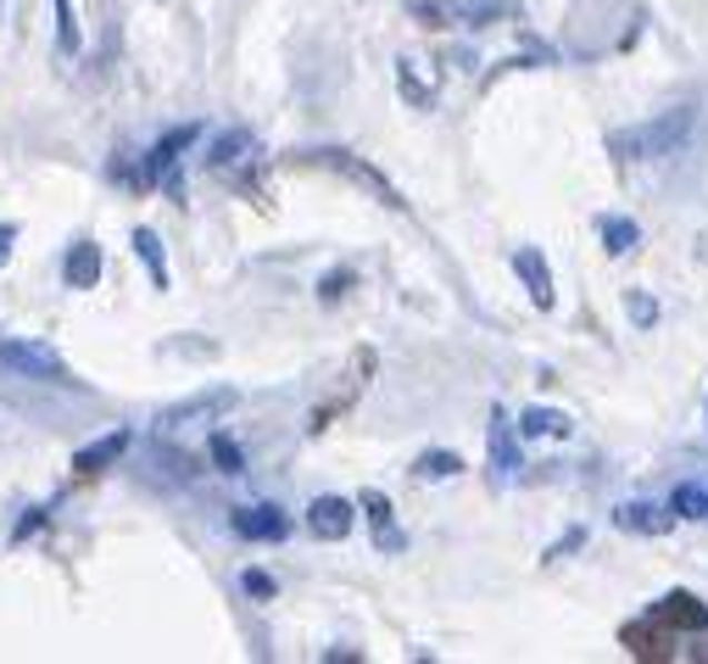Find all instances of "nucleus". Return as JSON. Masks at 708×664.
Returning <instances> with one entry per match:
<instances>
[{
  "label": "nucleus",
  "mask_w": 708,
  "mask_h": 664,
  "mask_svg": "<svg viewBox=\"0 0 708 664\" xmlns=\"http://www.w3.org/2000/svg\"><path fill=\"white\" fill-rule=\"evenodd\" d=\"M519 436H569V414H558V408H525L519 414Z\"/></svg>",
  "instance_id": "nucleus-17"
},
{
  "label": "nucleus",
  "mask_w": 708,
  "mask_h": 664,
  "mask_svg": "<svg viewBox=\"0 0 708 664\" xmlns=\"http://www.w3.org/2000/svg\"><path fill=\"white\" fill-rule=\"evenodd\" d=\"M246 592H251V597H273V581H268L262 569H246Z\"/></svg>",
  "instance_id": "nucleus-27"
},
{
  "label": "nucleus",
  "mask_w": 708,
  "mask_h": 664,
  "mask_svg": "<svg viewBox=\"0 0 708 664\" xmlns=\"http://www.w3.org/2000/svg\"><path fill=\"white\" fill-rule=\"evenodd\" d=\"M669 508L686 514V519H708V486H680V492L669 497Z\"/></svg>",
  "instance_id": "nucleus-22"
},
{
  "label": "nucleus",
  "mask_w": 708,
  "mask_h": 664,
  "mask_svg": "<svg viewBox=\"0 0 708 664\" xmlns=\"http://www.w3.org/2000/svg\"><path fill=\"white\" fill-rule=\"evenodd\" d=\"M625 307H630V318H636L641 329H652V324H658V301H647L641 290H630V296H625Z\"/></svg>",
  "instance_id": "nucleus-24"
},
{
  "label": "nucleus",
  "mask_w": 708,
  "mask_h": 664,
  "mask_svg": "<svg viewBox=\"0 0 708 664\" xmlns=\"http://www.w3.org/2000/svg\"><path fill=\"white\" fill-rule=\"evenodd\" d=\"M235 531H240L246 542H279V536L290 531V519H285L273 503H257V508H240V514H235Z\"/></svg>",
  "instance_id": "nucleus-9"
},
{
  "label": "nucleus",
  "mask_w": 708,
  "mask_h": 664,
  "mask_svg": "<svg viewBox=\"0 0 708 664\" xmlns=\"http://www.w3.org/2000/svg\"><path fill=\"white\" fill-rule=\"evenodd\" d=\"M619 642H625L636 658H652V664H664V658L675 653V636H669L658 620H630V625H619Z\"/></svg>",
  "instance_id": "nucleus-8"
},
{
  "label": "nucleus",
  "mask_w": 708,
  "mask_h": 664,
  "mask_svg": "<svg viewBox=\"0 0 708 664\" xmlns=\"http://www.w3.org/2000/svg\"><path fill=\"white\" fill-rule=\"evenodd\" d=\"M240 403V392L235 386H212V392H196V397H185V403H173V408H162L157 414V430H185V425H212L218 414H229Z\"/></svg>",
  "instance_id": "nucleus-4"
},
{
  "label": "nucleus",
  "mask_w": 708,
  "mask_h": 664,
  "mask_svg": "<svg viewBox=\"0 0 708 664\" xmlns=\"http://www.w3.org/2000/svg\"><path fill=\"white\" fill-rule=\"evenodd\" d=\"M0 364H7L12 375H29V380H57V386H68V364H62L51 347H40V341H0Z\"/></svg>",
  "instance_id": "nucleus-5"
},
{
  "label": "nucleus",
  "mask_w": 708,
  "mask_h": 664,
  "mask_svg": "<svg viewBox=\"0 0 708 664\" xmlns=\"http://www.w3.org/2000/svg\"><path fill=\"white\" fill-rule=\"evenodd\" d=\"M513 469H519L513 425H508V414H502V408H491V475H497V480H508Z\"/></svg>",
  "instance_id": "nucleus-12"
},
{
  "label": "nucleus",
  "mask_w": 708,
  "mask_h": 664,
  "mask_svg": "<svg viewBox=\"0 0 708 664\" xmlns=\"http://www.w3.org/2000/svg\"><path fill=\"white\" fill-rule=\"evenodd\" d=\"M614 525L630 531V536H669L675 514H664V508H652V503H619V508H614Z\"/></svg>",
  "instance_id": "nucleus-10"
},
{
  "label": "nucleus",
  "mask_w": 708,
  "mask_h": 664,
  "mask_svg": "<svg viewBox=\"0 0 708 664\" xmlns=\"http://www.w3.org/2000/svg\"><path fill=\"white\" fill-rule=\"evenodd\" d=\"M351 525H358V503H351V497H312L307 531L318 542H340V536H351Z\"/></svg>",
  "instance_id": "nucleus-6"
},
{
  "label": "nucleus",
  "mask_w": 708,
  "mask_h": 664,
  "mask_svg": "<svg viewBox=\"0 0 708 664\" xmlns=\"http://www.w3.org/2000/svg\"><path fill=\"white\" fill-rule=\"evenodd\" d=\"M212 458H218L223 475H240V469H246V458H240V447H235L229 436H212Z\"/></svg>",
  "instance_id": "nucleus-23"
},
{
  "label": "nucleus",
  "mask_w": 708,
  "mask_h": 664,
  "mask_svg": "<svg viewBox=\"0 0 708 664\" xmlns=\"http://www.w3.org/2000/svg\"><path fill=\"white\" fill-rule=\"evenodd\" d=\"M636 240H641V229H636L630 218H602V251H608V257L636 251Z\"/></svg>",
  "instance_id": "nucleus-19"
},
{
  "label": "nucleus",
  "mask_w": 708,
  "mask_h": 664,
  "mask_svg": "<svg viewBox=\"0 0 708 664\" xmlns=\"http://www.w3.org/2000/svg\"><path fill=\"white\" fill-rule=\"evenodd\" d=\"M134 251H140V262L151 268V285H157V290H168V262H162V240H157L151 229H134Z\"/></svg>",
  "instance_id": "nucleus-20"
},
{
  "label": "nucleus",
  "mask_w": 708,
  "mask_h": 664,
  "mask_svg": "<svg viewBox=\"0 0 708 664\" xmlns=\"http://www.w3.org/2000/svg\"><path fill=\"white\" fill-rule=\"evenodd\" d=\"M375 369H380V358H375V347H358L346 358V369H340V380L329 386V397L312 408V419H307V436H323L329 425H335V414H346L351 403L363 397V386L375 380Z\"/></svg>",
  "instance_id": "nucleus-2"
},
{
  "label": "nucleus",
  "mask_w": 708,
  "mask_h": 664,
  "mask_svg": "<svg viewBox=\"0 0 708 664\" xmlns=\"http://www.w3.org/2000/svg\"><path fill=\"white\" fill-rule=\"evenodd\" d=\"M257 157V140L246 135V129H235V135H223L218 146H212V157H207V168L212 174H235L240 162H251Z\"/></svg>",
  "instance_id": "nucleus-15"
},
{
  "label": "nucleus",
  "mask_w": 708,
  "mask_h": 664,
  "mask_svg": "<svg viewBox=\"0 0 708 664\" xmlns=\"http://www.w3.org/2000/svg\"><path fill=\"white\" fill-rule=\"evenodd\" d=\"M96 279H101V246L79 240V246L68 251V285H73V290H90Z\"/></svg>",
  "instance_id": "nucleus-16"
},
{
  "label": "nucleus",
  "mask_w": 708,
  "mask_h": 664,
  "mask_svg": "<svg viewBox=\"0 0 708 664\" xmlns=\"http://www.w3.org/2000/svg\"><path fill=\"white\" fill-rule=\"evenodd\" d=\"M346 290H351V268H335V274H323V285H318L323 301H340Z\"/></svg>",
  "instance_id": "nucleus-26"
},
{
  "label": "nucleus",
  "mask_w": 708,
  "mask_h": 664,
  "mask_svg": "<svg viewBox=\"0 0 708 664\" xmlns=\"http://www.w3.org/2000/svg\"><path fill=\"white\" fill-rule=\"evenodd\" d=\"M413 475L419 480H452V475H463V458L458 453H419L413 458Z\"/></svg>",
  "instance_id": "nucleus-21"
},
{
  "label": "nucleus",
  "mask_w": 708,
  "mask_h": 664,
  "mask_svg": "<svg viewBox=\"0 0 708 664\" xmlns=\"http://www.w3.org/2000/svg\"><path fill=\"white\" fill-rule=\"evenodd\" d=\"M196 135H201L196 123H185V129H173V135H162V140L151 146V157H146V174H151V179H162V174H173V162H179V151H185V146H190Z\"/></svg>",
  "instance_id": "nucleus-14"
},
{
  "label": "nucleus",
  "mask_w": 708,
  "mask_h": 664,
  "mask_svg": "<svg viewBox=\"0 0 708 664\" xmlns=\"http://www.w3.org/2000/svg\"><path fill=\"white\" fill-rule=\"evenodd\" d=\"M12 240H18V229H12V224H0V262L12 257Z\"/></svg>",
  "instance_id": "nucleus-28"
},
{
  "label": "nucleus",
  "mask_w": 708,
  "mask_h": 664,
  "mask_svg": "<svg viewBox=\"0 0 708 664\" xmlns=\"http://www.w3.org/2000/svg\"><path fill=\"white\" fill-rule=\"evenodd\" d=\"M363 508H369V519H375V542H380V547H402V536H397V519H391V497H380V492H363Z\"/></svg>",
  "instance_id": "nucleus-18"
},
{
  "label": "nucleus",
  "mask_w": 708,
  "mask_h": 664,
  "mask_svg": "<svg viewBox=\"0 0 708 664\" xmlns=\"http://www.w3.org/2000/svg\"><path fill=\"white\" fill-rule=\"evenodd\" d=\"M301 162H318V168H335V174H346L351 185H363L369 196H380V201H386V207H397V212L408 207V201H402V190H397V185H391V179H386L375 162L351 157V151H301Z\"/></svg>",
  "instance_id": "nucleus-3"
},
{
  "label": "nucleus",
  "mask_w": 708,
  "mask_h": 664,
  "mask_svg": "<svg viewBox=\"0 0 708 664\" xmlns=\"http://www.w3.org/2000/svg\"><path fill=\"white\" fill-rule=\"evenodd\" d=\"M647 620H658L664 631H708V608H702L697 592H669V597H658Z\"/></svg>",
  "instance_id": "nucleus-7"
},
{
  "label": "nucleus",
  "mask_w": 708,
  "mask_h": 664,
  "mask_svg": "<svg viewBox=\"0 0 708 664\" xmlns=\"http://www.w3.org/2000/svg\"><path fill=\"white\" fill-rule=\"evenodd\" d=\"M123 453H129V430H112V436H101L96 447H84V453L73 458V475H84V480H90V475H101L107 464H118Z\"/></svg>",
  "instance_id": "nucleus-13"
},
{
  "label": "nucleus",
  "mask_w": 708,
  "mask_h": 664,
  "mask_svg": "<svg viewBox=\"0 0 708 664\" xmlns=\"http://www.w3.org/2000/svg\"><path fill=\"white\" fill-rule=\"evenodd\" d=\"M513 268H519L530 301H536V307H552V274H547V257H541L536 246H519V251H513Z\"/></svg>",
  "instance_id": "nucleus-11"
},
{
  "label": "nucleus",
  "mask_w": 708,
  "mask_h": 664,
  "mask_svg": "<svg viewBox=\"0 0 708 664\" xmlns=\"http://www.w3.org/2000/svg\"><path fill=\"white\" fill-rule=\"evenodd\" d=\"M691 123H697L691 107H669V112H658V118H647V123L614 129V135H608V157H619V162L669 157V151H680V146L691 140Z\"/></svg>",
  "instance_id": "nucleus-1"
},
{
  "label": "nucleus",
  "mask_w": 708,
  "mask_h": 664,
  "mask_svg": "<svg viewBox=\"0 0 708 664\" xmlns=\"http://www.w3.org/2000/svg\"><path fill=\"white\" fill-rule=\"evenodd\" d=\"M57 23H62V51H79V23H73V0H57Z\"/></svg>",
  "instance_id": "nucleus-25"
}]
</instances>
